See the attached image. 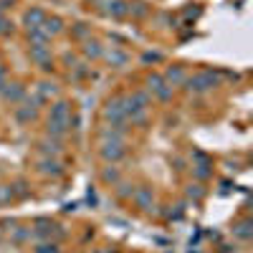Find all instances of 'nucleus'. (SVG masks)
Returning <instances> with one entry per match:
<instances>
[{"label": "nucleus", "mask_w": 253, "mask_h": 253, "mask_svg": "<svg viewBox=\"0 0 253 253\" xmlns=\"http://www.w3.org/2000/svg\"><path fill=\"white\" fill-rule=\"evenodd\" d=\"M215 86H218V73H213V71H200V73L185 79V89L193 94H205Z\"/></svg>", "instance_id": "nucleus-1"}, {"label": "nucleus", "mask_w": 253, "mask_h": 253, "mask_svg": "<svg viewBox=\"0 0 253 253\" xmlns=\"http://www.w3.org/2000/svg\"><path fill=\"white\" fill-rule=\"evenodd\" d=\"M104 119L107 122H111V124H122V122H126V109H124V96H114V99H109L107 104H104Z\"/></svg>", "instance_id": "nucleus-2"}, {"label": "nucleus", "mask_w": 253, "mask_h": 253, "mask_svg": "<svg viewBox=\"0 0 253 253\" xmlns=\"http://www.w3.org/2000/svg\"><path fill=\"white\" fill-rule=\"evenodd\" d=\"M147 89H149V94L157 96L160 101H170L172 99V86L164 81L160 73H152L149 76V79H147Z\"/></svg>", "instance_id": "nucleus-3"}, {"label": "nucleus", "mask_w": 253, "mask_h": 253, "mask_svg": "<svg viewBox=\"0 0 253 253\" xmlns=\"http://www.w3.org/2000/svg\"><path fill=\"white\" fill-rule=\"evenodd\" d=\"M99 155L104 157L107 162H117L126 155V149H124V142H111V139H107V142H101V149H99Z\"/></svg>", "instance_id": "nucleus-4"}, {"label": "nucleus", "mask_w": 253, "mask_h": 253, "mask_svg": "<svg viewBox=\"0 0 253 253\" xmlns=\"http://www.w3.org/2000/svg\"><path fill=\"white\" fill-rule=\"evenodd\" d=\"M28 54H31V58H33L43 71H51V48H48L46 43H41V46H31Z\"/></svg>", "instance_id": "nucleus-5"}, {"label": "nucleus", "mask_w": 253, "mask_h": 253, "mask_svg": "<svg viewBox=\"0 0 253 253\" xmlns=\"http://www.w3.org/2000/svg\"><path fill=\"white\" fill-rule=\"evenodd\" d=\"M132 198H134V202H137L139 210H147L149 213L152 208H155V195H152V187H139V190H134Z\"/></svg>", "instance_id": "nucleus-6"}, {"label": "nucleus", "mask_w": 253, "mask_h": 253, "mask_svg": "<svg viewBox=\"0 0 253 253\" xmlns=\"http://www.w3.org/2000/svg\"><path fill=\"white\" fill-rule=\"evenodd\" d=\"M46 18H48V16H46V10H41V8H31V10H25L23 23L28 25V31H33V28H41Z\"/></svg>", "instance_id": "nucleus-7"}, {"label": "nucleus", "mask_w": 253, "mask_h": 253, "mask_svg": "<svg viewBox=\"0 0 253 253\" xmlns=\"http://www.w3.org/2000/svg\"><path fill=\"white\" fill-rule=\"evenodd\" d=\"M104 58L111 63L114 69H122V66H126V63H129V56H126V51H122V48H117V46H111L109 51H104Z\"/></svg>", "instance_id": "nucleus-8"}, {"label": "nucleus", "mask_w": 253, "mask_h": 253, "mask_svg": "<svg viewBox=\"0 0 253 253\" xmlns=\"http://www.w3.org/2000/svg\"><path fill=\"white\" fill-rule=\"evenodd\" d=\"M38 149H41L46 157H56V155H61L63 145H61V139H56V137H46V139L38 142Z\"/></svg>", "instance_id": "nucleus-9"}, {"label": "nucleus", "mask_w": 253, "mask_h": 253, "mask_svg": "<svg viewBox=\"0 0 253 253\" xmlns=\"http://www.w3.org/2000/svg\"><path fill=\"white\" fill-rule=\"evenodd\" d=\"M48 119H54V122H66L71 124V107L66 104V101H56L54 107H51V117Z\"/></svg>", "instance_id": "nucleus-10"}, {"label": "nucleus", "mask_w": 253, "mask_h": 253, "mask_svg": "<svg viewBox=\"0 0 253 253\" xmlns=\"http://www.w3.org/2000/svg\"><path fill=\"white\" fill-rule=\"evenodd\" d=\"M0 96H3L5 101H20L25 96V89L20 84H5L3 89H0Z\"/></svg>", "instance_id": "nucleus-11"}, {"label": "nucleus", "mask_w": 253, "mask_h": 253, "mask_svg": "<svg viewBox=\"0 0 253 253\" xmlns=\"http://www.w3.org/2000/svg\"><path fill=\"white\" fill-rule=\"evenodd\" d=\"M104 13L111 16V18H124L126 13H129V3H124V0H109Z\"/></svg>", "instance_id": "nucleus-12"}, {"label": "nucleus", "mask_w": 253, "mask_h": 253, "mask_svg": "<svg viewBox=\"0 0 253 253\" xmlns=\"http://www.w3.org/2000/svg\"><path fill=\"white\" fill-rule=\"evenodd\" d=\"M36 104H38L36 99H33V101L28 99V104H23V107L16 109V117H18L20 122H33V119L38 117V107H36Z\"/></svg>", "instance_id": "nucleus-13"}, {"label": "nucleus", "mask_w": 253, "mask_h": 253, "mask_svg": "<svg viewBox=\"0 0 253 253\" xmlns=\"http://www.w3.org/2000/svg\"><path fill=\"white\" fill-rule=\"evenodd\" d=\"M162 79L167 81L170 86H180V84H185V79H187V71H185L182 66H172V69H167V73H164Z\"/></svg>", "instance_id": "nucleus-14"}, {"label": "nucleus", "mask_w": 253, "mask_h": 253, "mask_svg": "<svg viewBox=\"0 0 253 253\" xmlns=\"http://www.w3.org/2000/svg\"><path fill=\"white\" fill-rule=\"evenodd\" d=\"M38 172H43V175H61L63 172V167L54 160V157H43V160H38Z\"/></svg>", "instance_id": "nucleus-15"}, {"label": "nucleus", "mask_w": 253, "mask_h": 253, "mask_svg": "<svg viewBox=\"0 0 253 253\" xmlns=\"http://www.w3.org/2000/svg\"><path fill=\"white\" fill-rule=\"evenodd\" d=\"M84 56L86 58H101V56H104V48H101V43L99 41H91V38H86V41H84Z\"/></svg>", "instance_id": "nucleus-16"}, {"label": "nucleus", "mask_w": 253, "mask_h": 253, "mask_svg": "<svg viewBox=\"0 0 253 253\" xmlns=\"http://www.w3.org/2000/svg\"><path fill=\"white\" fill-rule=\"evenodd\" d=\"M41 28L46 31V36H48V38H51V36H58V33L63 31V20H61L58 16H54V18H46Z\"/></svg>", "instance_id": "nucleus-17"}, {"label": "nucleus", "mask_w": 253, "mask_h": 253, "mask_svg": "<svg viewBox=\"0 0 253 253\" xmlns=\"http://www.w3.org/2000/svg\"><path fill=\"white\" fill-rule=\"evenodd\" d=\"M69 126H71V124H66V122H54V119H48V137L61 139L63 134L69 132Z\"/></svg>", "instance_id": "nucleus-18"}, {"label": "nucleus", "mask_w": 253, "mask_h": 253, "mask_svg": "<svg viewBox=\"0 0 253 253\" xmlns=\"http://www.w3.org/2000/svg\"><path fill=\"white\" fill-rule=\"evenodd\" d=\"M193 175L198 177V180H208V177L213 175L210 162H198V164H193Z\"/></svg>", "instance_id": "nucleus-19"}, {"label": "nucleus", "mask_w": 253, "mask_h": 253, "mask_svg": "<svg viewBox=\"0 0 253 253\" xmlns=\"http://www.w3.org/2000/svg\"><path fill=\"white\" fill-rule=\"evenodd\" d=\"M187 198H190V200H195V202H198V200H202V198H205V187H202L200 182L190 185V187H187Z\"/></svg>", "instance_id": "nucleus-20"}, {"label": "nucleus", "mask_w": 253, "mask_h": 253, "mask_svg": "<svg viewBox=\"0 0 253 253\" xmlns=\"http://www.w3.org/2000/svg\"><path fill=\"white\" fill-rule=\"evenodd\" d=\"M233 233H235L238 238L248 240V238H251V223H238V225L233 228Z\"/></svg>", "instance_id": "nucleus-21"}, {"label": "nucleus", "mask_w": 253, "mask_h": 253, "mask_svg": "<svg viewBox=\"0 0 253 253\" xmlns=\"http://www.w3.org/2000/svg\"><path fill=\"white\" fill-rule=\"evenodd\" d=\"M142 61L145 63H157V61H162V54H157V51H147V54H142Z\"/></svg>", "instance_id": "nucleus-22"}, {"label": "nucleus", "mask_w": 253, "mask_h": 253, "mask_svg": "<svg viewBox=\"0 0 253 253\" xmlns=\"http://www.w3.org/2000/svg\"><path fill=\"white\" fill-rule=\"evenodd\" d=\"M73 36H76V38H86V36H89V25H86V23H76V25H73Z\"/></svg>", "instance_id": "nucleus-23"}, {"label": "nucleus", "mask_w": 253, "mask_h": 253, "mask_svg": "<svg viewBox=\"0 0 253 253\" xmlns=\"http://www.w3.org/2000/svg\"><path fill=\"white\" fill-rule=\"evenodd\" d=\"M101 177H104V180H107V182H117V180H119V172H117V170H114V167H111V170L107 167L104 172H101Z\"/></svg>", "instance_id": "nucleus-24"}, {"label": "nucleus", "mask_w": 253, "mask_h": 253, "mask_svg": "<svg viewBox=\"0 0 253 253\" xmlns=\"http://www.w3.org/2000/svg\"><path fill=\"white\" fill-rule=\"evenodd\" d=\"M8 200H13V187L3 185L0 187V202H8Z\"/></svg>", "instance_id": "nucleus-25"}, {"label": "nucleus", "mask_w": 253, "mask_h": 253, "mask_svg": "<svg viewBox=\"0 0 253 253\" xmlns=\"http://www.w3.org/2000/svg\"><path fill=\"white\" fill-rule=\"evenodd\" d=\"M10 235L16 238V240H25L31 235V231H25V228H16V231H10Z\"/></svg>", "instance_id": "nucleus-26"}, {"label": "nucleus", "mask_w": 253, "mask_h": 253, "mask_svg": "<svg viewBox=\"0 0 253 253\" xmlns=\"http://www.w3.org/2000/svg\"><path fill=\"white\" fill-rule=\"evenodd\" d=\"M36 253H58V251H56V243H41L36 248Z\"/></svg>", "instance_id": "nucleus-27"}, {"label": "nucleus", "mask_w": 253, "mask_h": 253, "mask_svg": "<svg viewBox=\"0 0 253 253\" xmlns=\"http://www.w3.org/2000/svg\"><path fill=\"white\" fill-rule=\"evenodd\" d=\"M134 10V16H145L147 13V8H145V3H134V5H129V13Z\"/></svg>", "instance_id": "nucleus-28"}, {"label": "nucleus", "mask_w": 253, "mask_h": 253, "mask_svg": "<svg viewBox=\"0 0 253 253\" xmlns=\"http://www.w3.org/2000/svg\"><path fill=\"white\" fill-rule=\"evenodd\" d=\"M8 81H5V66H3V63H0V89H3Z\"/></svg>", "instance_id": "nucleus-29"}]
</instances>
